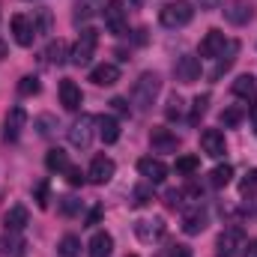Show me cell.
Returning <instances> with one entry per match:
<instances>
[{
    "instance_id": "5b68a950",
    "label": "cell",
    "mask_w": 257,
    "mask_h": 257,
    "mask_svg": "<svg viewBox=\"0 0 257 257\" xmlns=\"http://www.w3.org/2000/svg\"><path fill=\"white\" fill-rule=\"evenodd\" d=\"M105 24L117 36H123L128 30V9L123 6V0H108L105 3Z\"/></svg>"
},
{
    "instance_id": "44dd1931",
    "label": "cell",
    "mask_w": 257,
    "mask_h": 257,
    "mask_svg": "<svg viewBox=\"0 0 257 257\" xmlns=\"http://www.w3.org/2000/svg\"><path fill=\"white\" fill-rule=\"evenodd\" d=\"M87 251H90V257H111V251H114V236H111V233H105V230L93 233V239H90Z\"/></svg>"
},
{
    "instance_id": "7bdbcfd3",
    "label": "cell",
    "mask_w": 257,
    "mask_h": 257,
    "mask_svg": "<svg viewBox=\"0 0 257 257\" xmlns=\"http://www.w3.org/2000/svg\"><path fill=\"white\" fill-rule=\"evenodd\" d=\"M171 257H192V251H189V245H177V248L171 251Z\"/></svg>"
},
{
    "instance_id": "d6a6232c",
    "label": "cell",
    "mask_w": 257,
    "mask_h": 257,
    "mask_svg": "<svg viewBox=\"0 0 257 257\" xmlns=\"http://www.w3.org/2000/svg\"><path fill=\"white\" fill-rule=\"evenodd\" d=\"M206 105H209V96H206V93H203V96H197V99L192 102V123H197V120L206 114Z\"/></svg>"
},
{
    "instance_id": "52a82bcc",
    "label": "cell",
    "mask_w": 257,
    "mask_h": 257,
    "mask_svg": "<svg viewBox=\"0 0 257 257\" xmlns=\"http://www.w3.org/2000/svg\"><path fill=\"white\" fill-rule=\"evenodd\" d=\"M224 18H227V24L242 27V24H248L254 18V3L251 0H230L224 6Z\"/></svg>"
},
{
    "instance_id": "ee69618b",
    "label": "cell",
    "mask_w": 257,
    "mask_h": 257,
    "mask_svg": "<svg viewBox=\"0 0 257 257\" xmlns=\"http://www.w3.org/2000/svg\"><path fill=\"white\" fill-rule=\"evenodd\" d=\"M221 3H224V0H200V6H203V9H218Z\"/></svg>"
},
{
    "instance_id": "d4e9b609",
    "label": "cell",
    "mask_w": 257,
    "mask_h": 257,
    "mask_svg": "<svg viewBox=\"0 0 257 257\" xmlns=\"http://www.w3.org/2000/svg\"><path fill=\"white\" fill-rule=\"evenodd\" d=\"M69 54H72V51H69V45H66L63 39H57V42H51V45L45 48V60H48V63H57V66L66 63Z\"/></svg>"
},
{
    "instance_id": "f35d334b",
    "label": "cell",
    "mask_w": 257,
    "mask_h": 257,
    "mask_svg": "<svg viewBox=\"0 0 257 257\" xmlns=\"http://www.w3.org/2000/svg\"><path fill=\"white\" fill-rule=\"evenodd\" d=\"M36 126H39V135H42V138H48V135H51V132H54V117H48V114H45V117H39V120H36Z\"/></svg>"
},
{
    "instance_id": "e575fe53",
    "label": "cell",
    "mask_w": 257,
    "mask_h": 257,
    "mask_svg": "<svg viewBox=\"0 0 257 257\" xmlns=\"http://www.w3.org/2000/svg\"><path fill=\"white\" fill-rule=\"evenodd\" d=\"M239 192H242V194H254V192H257V168H254V171H248V174H245V180H242Z\"/></svg>"
},
{
    "instance_id": "7dc6e473",
    "label": "cell",
    "mask_w": 257,
    "mask_h": 257,
    "mask_svg": "<svg viewBox=\"0 0 257 257\" xmlns=\"http://www.w3.org/2000/svg\"><path fill=\"white\" fill-rule=\"evenodd\" d=\"M254 132H257V114H254Z\"/></svg>"
},
{
    "instance_id": "9c48e42d",
    "label": "cell",
    "mask_w": 257,
    "mask_h": 257,
    "mask_svg": "<svg viewBox=\"0 0 257 257\" xmlns=\"http://www.w3.org/2000/svg\"><path fill=\"white\" fill-rule=\"evenodd\" d=\"M138 174L147 180V183H165V177H168V165L162 162V159H153V156H144L141 162H138Z\"/></svg>"
},
{
    "instance_id": "e0dca14e",
    "label": "cell",
    "mask_w": 257,
    "mask_h": 257,
    "mask_svg": "<svg viewBox=\"0 0 257 257\" xmlns=\"http://www.w3.org/2000/svg\"><path fill=\"white\" fill-rule=\"evenodd\" d=\"M81 102H84L81 87H78L75 81H60V105H63L66 111H78Z\"/></svg>"
},
{
    "instance_id": "ac0fdd59",
    "label": "cell",
    "mask_w": 257,
    "mask_h": 257,
    "mask_svg": "<svg viewBox=\"0 0 257 257\" xmlns=\"http://www.w3.org/2000/svg\"><path fill=\"white\" fill-rule=\"evenodd\" d=\"M90 81L99 84V87H114V84L120 81V69H117L114 63H99V66H93Z\"/></svg>"
},
{
    "instance_id": "60d3db41",
    "label": "cell",
    "mask_w": 257,
    "mask_h": 257,
    "mask_svg": "<svg viewBox=\"0 0 257 257\" xmlns=\"http://www.w3.org/2000/svg\"><path fill=\"white\" fill-rule=\"evenodd\" d=\"M165 200H168V206H183V192H177V189H171V192L165 194Z\"/></svg>"
},
{
    "instance_id": "74e56055",
    "label": "cell",
    "mask_w": 257,
    "mask_h": 257,
    "mask_svg": "<svg viewBox=\"0 0 257 257\" xmlns=\"http://www.w3.org/2000/svg\"><path fill=\"white\" fill-rule=\"evenodd\" d=\"M180 114H183V99L180 96H171V102H168V120H174Z\"/></svg>"
},
{
    "instance_id": "603a6c76",
    "label": "cell",
    "mask_w": 257,
    "mask_h": 257,
    "mask_svg": "<svg viewBox=\"0 0 257 257\" xmlns=\"http://www.w3.org/2000/svg\"><path fill=\"white\" fill-rule=\"evenodd\" d=\"M45 168H48L51 174H66V171H69V156H66L60 147H57V150H48V156H45Z\"/></svg>"
},
{
    "instance_id": "ab89813d",
    "label": "cell",
    "mask_w": 257,
    "mask_h": 257,
    "mask_svg": "<svg viewBox=\"0 0 257 257\" xmlns=\"http://www.w3.org/2000/svg\"><path fill=\"white\" fill-rule=\"evenodd\" d=\"M66 180H69V186H84V174H81V168H72V165H69Z\"/></svg>"
},
{
    "instance_id": "9a60e30c",
    "label": "cell",
    "mask_w": 257,
    "mask_h": 257,
    "mask_svg": "<svg viewBox=\"0 0 257 257\" xmlns=\"http://www.w3.org/2000/svg\"><path fill=\"white\" fill-rule=\"evenodd\" d=\"M227 48V39L221 30H209L203 39H200V57H221Z\"/></svg>"
},
{
    "instance_id": "83f0119b",
    "label": "cell",
    "mask_w": 257,
    "mask_h": 257,
    "mask_svg": "<svg viewBox=\"0 0 257 257\" xmlns=\"http://www.w3.org/2000/svg\"><path fill=\"white\" fill-rule=\"evenodd\" d=\"M150 200H153V183H147V180H144V183L132 192V206H147Z\"/></svg>"
},
{
    "instance_id": "ffe728a7",
    "label": "cell",
    "mask_w": 257,
    "mask_h": 257,
    "mask_svg": "<svg viewBox=\"0 0 257 257\" xmlns=\"http://www.w3.org/2000/svg\"><path fill=\"white\" fill-rule=\"evenodd\" d=\"M206 212L200 209V206H194V209H189L186 215H183V230L189 233V236H197V233H203L206 230Z\"/></svg>"
},
{
    "instance_id": "2e32d148",
    "label": "cell",
    "mask_w": 257,
    "mask_h": 257,
    "mask_svg": "<svg viewBox=\"0 0 257 257\" xmlns=\"http://www.w3.org/2000/svg\"><path fill=\"white\" fill-rule=\"evenodd\" d=\"M200 150L206 153V156H212V159H221L224 156V135L218 132V128H206L203 135H200Z\"/></svg>"
},
{
    "instance_id": "b9f144b4",
    "label": "cell",
    "mask_w": 257,
    "mask_h": 257,
    "mask_svg": "<svg viewBox=\"0 0 257 257\" xmlns=\"http://www.w3.org/2000/svg\"><path fill=\"white\" fill-rule=\"evenodd\" d=\"M111 105H114V111H120V114H128V102H126V99H120V96H117V99H111Z\"/></svg>"
},
{
    "instance_id": "ba28073f",
    "label": "cell",
    "mask_w": 257,
    "mask_h": 257,
    "mask_svg": "<svg viewBox=\"0 0 257 257\" xmlns=\"http://www.w3.org/2000/svg\"><path fill=\"white\" fill-rule=\"evenodd\" d=\"M12 33H15V42H18L21 48H30L33 39L39 36L33 18H27V15H15V18H12Z\"/></svg>"
},
{
    "instance_id": "6da1fadb",
    "label": "cell",
    "mask_w": 257,
    "mask_h": 257,
    "mask_svg": "<svg viewBox=\"0 0 257 257\" xmlns=\"http://www.w3.org/2000/svg\"><path fill=\"white\" fill-rule=\"evenodd\" d=\"M159 90H162L159 75H156V72H144V75L135 81V87H132V102L138 105V111H147V108L153 105V99L159 96Z\"/></svg>"
},
{
    "instance_id": "f1b7e54d",
    "label": "cell",
    "mask_w": 257,
    "mask_h": 257,
    "mask_svg": "<svg viewBox=\"0 0 257 257\" xmlns=\"http://www.w3.org/2000/svg\"><path fill=\"white\" fill-rule=\"evenodd\" d=\"M230 177H233V168H230V165H218V168L209 174V183H212L215 189H221V186L230 183Z\"/></svg>"
},
{
    "instance_id": "4316f807",
    "label": "cell",
    "mask_w": 257,
    "mask_h": 257,
    "mask_svg": "<svg viewBox=\"0 0 257 257\" xmlns=\"http://www.w3.org/2000/svg\"><path fill=\"white\" fill-rule=\"evenodd\" d=\"M0 254H12V257H24V242L15 239L12 233L0 236Z\"/></svg>"
},
{
    "instance_id": "7a4b0ae2",
    "label": "cell",
    "mask_w": 257,
    "mask_h": 257,
    "mask_svg": "<svg viewBox=\"0 0 257 257\" xmlns=\"http://www.w3.org/2000/svg\"><path fill=\"white\" fill-rule=\"evenodd\" d=\"M194 18V9L192 3H186V0H177V3H168L162 12H159V21L168 27V30H177V27H186L189 21Z\"/></svg>"
},
{
    "instance_id": "7402d4cb",
    "label": "cell",
    "mask_w": 257,
    "mask_h": 257,
    "mask_svg": "<svg viewBox=\"0 0 257 257\" xmlns=\"http://www.w3.org/2000/svg\"><path fill=\"white\" fill-rule=\"evenodd\" d=\"M96 126H99V138H102L105 144H117V141H120V123H117L114 117L102 114V117L96 120Z\"/></svg>"
},
{
    "instance_id": "836d02e7",
    "label": "cell",
    "mask_w": 257,
    "mask_h": 257,
    "mask_svg": "<svg viewBox=\"0 0 257 257\" xmlns=\"http://www.w3.org/2000/svg\"><path fill=\"white\" fill-rule=\"evenodd\" d=\"M33 24H36L39 33H48V30H51V12H48V9H39L36 18H33Z\"/></svg>"
},
{
    "instance_id": "8992f818",
    "label": "cell",
    "mask_w": 257,
    "mask_h": 257,
    "mask_svg": "<svg viewBox=\"0 0 257 257\" xmlns=\"http://www.w3.org/2000/svg\"><path fill=\"white\" fill-rule=\"evenodd\" d=\"M215 248H218L221 257H233L239 248H245V230H242V227H227V230H221Z\"/></svg>"
},
{
    "instance_id": "f6af8a7d",
    "label": "cell",
    "mask_w": 257,
    "mask_h": 257,
    "mask_svg": "<svg viewBox=\"0 0 257 257\" xmlns=\"http://www.w3.org/2000/svg\"><path fill=\"white\" fill-rule=\"evenodd\" d=\"M245 257H257V239H251V242L245 245Z\"/></svg>"
},
{
    "instance_id": "8fae6325",
    "label": "cell",
    "mask_w": 257,
    "mask_h": 257,
    "mask_svg": "<svg viewBox=\"0 0 257 257\" xmlns=\"http://www.w3.org/2000/svg\"><path fill=\"white\" fill-rule=\"evenodd\" d=\"M135 236L141 242H156L165 236V218H141L135 221Z\"/></svg>"
},
{
    "instance_id": "4dcf8cb0",
    "label": "cell",
    "mask_w": 257,
    "mask_h": 257,
    "mask_svg": "<svg viewBox=\"0 0 257 257\" xmlns=\"http://www.w3.org/2000/svg\"><path fill=\"white\" fill-rule=\"evenodd\" d=\"M60 254L63 257H81V239L72 236V233L63 236V239H60Z\"/></svg>"
},
{
    "instance_id": "4fadbf2b",
    "label": "cell",
    "mask_w": 257,
    "mask_h": 257,
    "mask_svg": "<svg viewBox=\"0 0 257 257\" xmlns=\"http://www.w3.org/2000/svg\"><path fill=\"white\" fill-rule=\"evenodd\" d=\"M150 147H153V153H177L180 150V138L171 128H153Z\"/></svg>"
},
{
    "instance_id": "bcb514c9",
    "label": "cell",
    "mask_w": 257,
    "mask_h": 257,
    "mask_svg": "<svg viewBox=\"0 0 257 257\" xmlns=\"http://www.w3.org/2000/svg\"><path fill=\"white\" fill-rule=\"evenodd\" d=\"M3 57H6V45L0 42V60H3Z\"/></svg>"
},
{
    "instance_id": "7c38bea8",
    "label": "cell",
    "mask_w": 257,
    "mask_h": 257,
    "mask_svg": "<svg viewBox=\"0 0 257 257\" xmlns=\"http://www.w3.org/2000/svg\"><path fill=\"white\" fill-rule=\"evenodd\" d=\"M24 126H27V111L15 105V108L6 114V120H3V138H6V141H18L21 132H24Z\"/></svg>"
},
{
    "instance_id": "d590c367",
    "label": "cell",
    "mask_w": 257,
    "mask_h": 257,
    "mask_svg": "<svg viewBox=\"0 0 257 257\" xmlns=\"http://www.w3.org/2000/svg\"><path fill=\"white\" fill-rule=\"evenodd\" d=\"M78 209H81V200H75V197H63L60 200V212L63 215H75Z\"/></svg>"
},
{
    "instance_id": "d6986e66",
    "label": "cell",
    "mask_w": 257,
    "mask_h": 257,
    "mask_svg": "<svg viewBox=\"0 0 257 257\" xmlns=\"http://www.w3.org/2000/svg\"><path fill=\"white\" fill-rule=\"evenodd\" d=\"M3 224H6V233H21L27 224H30V212L24 206H12L6 215H3Z\"/></svg>"
},
{
    "instance_id": "30bf717a",
    "label": "cell",
    "mask_w": 257,
    "mask_h": 257,
    "mask_svg": "<svg viewBox=\"0 0 257 257\" xmlns=\"http://www.w3.org/2000/svg\"><path fill=\"white\" fill-rule=\"evenodd\" d=\"M114 171H117L114 159H108V156H96V159L90 162V171H87V177H90L96 186H105V183H111Z\"/></svg>"
},
{
    "instance_id": "1f68e13d",
    "label": "cell",
    "mask_w": 257,
    "mask_h": 257,
    "mask_svg": "<svg viewBox=\"0 0 257 257\" xmlns=\"http://www.w3.org/2000/svg\"><path fill=\"white\" fill-rule=\"evenodd\" d=\"M242 117H245V111H242V108H236V105L221 111V123H224V126H239V123H242Z\"/></svg>"
},
{
    "instance_id": "f546056e",
    "label": "cell",
    "mask_w": 257,
    "mask_h": 257,
    "mask_svg": "<svg viewBox=\"0 0 257 257\" xmlns=\"http://www.w3.org/2000/svg\"><path fill=\"white\" fill-rule=\"evenodd\" d=\"M39 90H42V84H39L36 75H24V78L18 81V93H21V96H36Z\"/></svg>"
},
{
    "instance_id": "8d00e7d4",
    "label": "cell",
    "mask_w": 257,
    "mask_h": 257,
    "mask_svg": "<svg viewBox=\"0 0 257 257\" xmlns=\"http://www.w3.org/2000/svg\"><path fill=\"white\" fill-rule=\"evenodd\" d=\"M33 197H36V206H39V209H45V206H48V183H39Z\"/></svg>"
},
{
    "instance_id": "3957f363",
    "label": "cell",
    "mask_w": 257,
    "mask_h": 257,
    "mask_svg": "<svg viewBox=\"0 0 257 257\" xmlns=\"http://www.w3.org/2000/svg\"><path fill=\"white\" fill-rule=\"evenodd\" d=\"M96 42H99V36H96V30L93 27H84L81 30V36H78V42H75V48H72V63L75 66H87L93 60V54H96Z\"/></svg>"
},
{
    "instance_id": "277c9868",
    "label": "cell",
    "mask_w": 257,
    "mask_h": 257,
    "mask_svg": "<svg viewBox=\"0 0 257 257\" xmlns=\"http://www.w3.org/2000/svg\"><path fill=\"white\" fill-rule=\"evenodd\" d=\"M93 126H96V117L90 114H81V120H75L69 126V144L78 147V150H87L93 144Z\"/></svg>"
},
{
    "instance_id": "484cf974",
    "label": "cell",
    "mask_w": 257,
    "mask_h": 257,
    "mask_svg": "<svg viewBox=\"0 0 257 257\" xmlns=\"http://www.w3.org/2000/svg\"><path fill=\"white\" fill-rule=\"evenodd\" d=\"M174 171H177L180 177H192V174L200 171V159H197V156H180L177 165H174Z\"/></svg>"
},
{
    "instance_id": "cb8c5ba5",
    "label": "cell",
    "mask_w": 257,
    "mask_h": 257,
    "mask_svg": "<svg viewBox=\"0 0 257 257\" xmlns=\"http://www.w3.org/2000/svg\"><path fill=\"white\" fill-rule=\"evenodd\" d=\"M257 93V78L254 75H239L236 81H233V96H239V99H251Z\"/></svg>"
},
{
    "instance_id": "5bb4252c",
    "label": "cell",
    "mask_w": 257,
    "mask_h": 257,
    "mask_svg": "<svg viewBox=\"0 0 257 257\" xmlns=\"http://www.w3.org/2000/svg\"><path fill=\"white\" fill-rule=\"evenodd\" d=\"M174 75H177V81H183V84H194V81L200 78V60L192 57V54L180 57L177 66H174Z\"/></svg>"
},
{
    "instance_id": "c3c4849f",
    "label": "cell",
    "mask_w": 257,
    "mask_h": 257,
    "mask_svg": "<svg viewBox=\"0 0 257 257\" xmlns=\"http://www.w3.org/2000/svg\"><path fill=\"white\" fill-rule=\"evenodd\" d=\"M128 257H138V254H128Z\"/></svg>"
}]
</instances>
